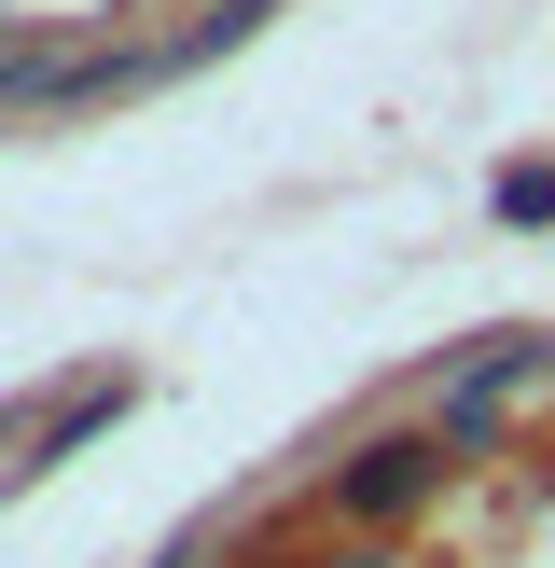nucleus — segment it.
<instances>
[{
  "instance_id": "f257e3e1",
  "label": "nucleus",
  "mask_w": 555,
  "mask_h": 568,
  "mask_svg": "<svg viewBox=\"0 0 555 568\" xmlns=\"http://www.w3.org/2000/svg\"><path fill=\"white\" fill-rule=\"evenodd\" d=\"M431 471H444V444H375V458H361L333 499H347V514H403V499L431 486Z\"/></svg>"
},
{
  "instance_id": "f03ea898",
  "label": "nucleus",
  "mask_w": 555,
  "mask_h": 568,
  "mask_svg": "<svg viewBox=\"0 0 555 568\" xmlns=\"http://www.w3.org/2000/svg\"><path fill=\"white\" fill-rule=\"evenodd\" d=\"M500 222H555V166H542V153L500 166Z\"/></svg>"
}]
</instances>
